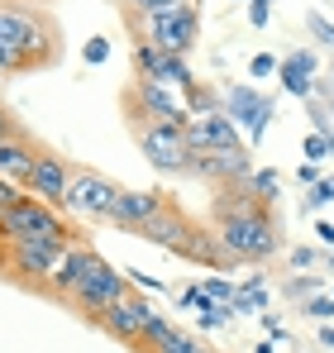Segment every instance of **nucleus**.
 Segmentation results:
<instances>
[{
	"label": "nucleus",
	"instance_id": "nucleus-1",
	"mask_svg": "<svg viewBox=\"0 0 334 353\" xmlns=\"http://www.w3.org/2000/svg\"><path fill=\"white\" fill-rule=\"evenodd\" d=\"M57 53H62V29L53 14L24 0H0V77L53 67Z\"/></svg>",
	"mask_w": 334,
	"mask_h": 353
},
{
	"label": "nucleus",
	"instance_id": "nucleus-2",
	"mask_svg": "<svg viewBox=\"0 0 334 353\" xmlns=\"http://www.w3.org/2000/svg\"><path fill=\"white\" fill-rule=\"evenodd\" d=\"M210 230L234 263H268L282 248V220L273 205H248V210L220 215V220H210Z\"/></svg>",
	"mask_w": 334,
	"mask_h": 353
},
{
	"label": "nucleus",
	"instance_id": "nucleus-3",
	"mask_svg": "<svg viewBox=\"0 0 334 353\" xmlns=\"http://www.w3.org/2000/svg\"><path fill=\"white\" fill-rule=\"evenodd\" d=\"M43 239L72 243V225H67V215L57 205H48V201H39V196L24 191V201L0 220V243H43Z\"/></svg>",
	"mask_w": 334,
	"mask_h": 353
},
{
	"label": "nucleus",
	"instance_id": "nucleus-4",
	"mask_svg": "<svg viewBox=\"0 0 334 353\" xmlns=\"http://www.w3.org/2000/svg\"><path fill=\"white\" fill-rule=\"evenodd\" d=\"M139 34H144L153 48L172 53V58H186V53L196 48V34H201V10H196L191 0H181V5H172V10L148 14V19L139 24Z\"/></svg>",
	"mask_w": 334,
	"mask_h": 353
},
{
	"label": "nucleus",
	"instance_id": "nucleus-5",
	"mask_svg": "<svg viewBox=\"0 0 334 353\" xmlns=\"http://www.w3.org/2000/svg\"><path fill=\"white\" fill-rule=\"evenodd\" d=\"M134 129V143L144 148V158H148V168H158V172H191V143H186V134L177 129V124H158V119H134L129 124Z\"/></svg>",
	"mask_w": 334,
	"mask_h": 353
},
{
	"label": "nucleus",
	"instance_id": "nucleus-6",
	"mask_svg": "<svg viewBox=\"0 0 334 353\" xmlns=\"http://www.w3.org/2000/svg\"><path fill=\"white\" fill-rule=\"evenodd\" d=\"M134 287H129V277H124V268H110L106 258H96L91 263V272L81 277V287H77V296H72V305L86 315V320H101V310H110L119 296H129Z\"/></svg>",
	"mask_w": 334,
	"mask_h": 353
},
{
	"label": "nucleus",
	"instance_id": "nucleus-7",
	"mask_svg": "<svg viewBox=\"0 0 334 353\" xmlns=\"http://www.w3.org/2000/svg\"><path fill=\"white\" fill-rule=\"evenodd\" d=\"M119 191H124V186H115L110 176H101V172H72L67 205H62V210H72L77 220H110Z\"/></svg>",
	"mask_w": 334,
	"mask_h": 353
},
{
	"label": "nucleus",
	"instance_id": "nucleus-8",
	"mask_svg": "<svg viewBox=\"0 0 334 353\" xmlns=\"http://www.w3.org/2000/svg\"><path fill=\"white\" fill-rule=\"evenodd\" d=\"M224 115L244 129V143L253 148V143H263L268 124L277 119V101H273V96H263L258 86H234V91L224 96Z\"/></svg>",
	"mask_w": 334,
	"mask_h": 353
},
{
	"label": "nucleus",
	"instance_id": "nucleus-9",
	"mask_svg": "<svg viewBox=\"0 0 334 353\" xmlns=\"http://www.w3.org/2000/svg\"><path fill=\"white\" fill-rule=\"evenodd\" d=\"M62 248L67 243H53V239H43V243H5V272H14V282L43 287L48 272L57 268V258H62Z\"/></svg>",
	"mask_w": 334,
	"mask_h": 353
},
{
	"label": "nucleus",
	"instance_id": "nucleus-10",
	"mask_svg": "<svg viewBox=\"0 0 334 353\" xmlns=\"http://www.w3.org/2000/svg\"><path fill=\"white\" fill-rule=\"evenodd\" d=\"M134 72L163 81V86H172V91H181V101H186V91L196 86V77H191L186 58H172V53H163V48H153L144 34H139V43H134Z\"/></svg>",
	"mask_w": 334,
	"mask_h": 353
},
{
	"label": "nucleus",
	"instance_id": "nucleus-11",
	"mask_svg": "<svg viewBox=\"0 0 334 353\" xmlns=\"http://www.w3.org/2000/svg\"><path fill=\"white\" fill-rule=\"evenodd\" d=\"M148 315H153L148 296H144V292H129V296H119L110 310H101V320H96V325H101V330H106L110 339L129 344V349H139V334H144Z\"/></svg>",
	"mask_w": 334,
	"mask_h": 353
},
{
	"label": "nucleus",
	"instance_id": "nucleus-12",
	"mask_svg": "<svg viewBox=\"0 0 334 353\" xmlns=\"http://www.w3.org/2000/svg\"><path fill=\"white\" fill-rule=\"evenodd\" d=\"M72 172H77V168H72L67 158H57V153H43V148H39L34 168H29V176H24V191L62 210V205H67V186H72Z\"/></svg>",
	"mask_w": 334,
	"mask_h": 353
},
{
	"label": "nucleus",
	"instance_id": "nucleus-13",
	"mask_svg": "<svg viewBox=\"0 0 334 353\" xmlns=\"http://www.w3.org/2000/svg\"><path fill=\"white\" fill-rule=\"evenodd\" d=\"M96 258H101L96 248H86V243H77V239H72V243L62 248V258H57V268L48 272V282H43V292L53 296V301H67V305H72V296H77V287H81V277L91 272V263H96Z\"/></svg>",
	"mask_w": 334,
	"mask_h": 353
},
{
	"label": "nucleus",
	"instance_id": "nucleus-14",
	"mask_svg": "<svg viewBox=\"0 0 334 353\" xmlns=\"http://www.w3.org/2000/svg\"><path fill=\"white\" fill-rule=\"evenodd\" d=\"M191 172L206 176V181H244V176L253 172V148L248 143H234V148H206V153H196L191 158Z\"/></svg>",
	"mask_w": 334,
	"mask_h": 353
},
{
	"label": "nucleus",
	"instance_id": "nucleus-15",
	"mask_svg": "<svg viewBox=\"0 0 334 353\" xmlns=\"http://www.w3.org/2000/svg\"><path fill=\"white\" fill-rule=\"evenodd\" d=\"M181 134H186L191 153H206V148H234V143H244V129H239L234 119L224 115V110H210V115H191Z\"/></svg>",
	"mask_w": 334,
	"mask_h": 353
},
{
	"label": "nucleus",
	"instance_id": "nucleus-16",
	"mask_svg": "<svg viewBox=\"0 0 334 353\" xmlns=\"http://www.w3.org/2000/svg\"><path fill=\"white\" fill-rule=\"evenodd\" d=\"M139 234L148 239V243H158V248H172L177 258H186V248H191V234H196V225H191V220H186V215H181V210H177L172 201H167L163 215H158V220H148V225H144Z\"/></svg>",
	"mask_w": 334,
	"mask_h": 353
},
{
	"label": "nucleus",
	"instance_id": "nucleus-17",
	"mask_svg": "<svg viewBox=\"0 0 334 353\" xmlns=\"http://www.w3.org/2000/svg\"><path fill=\"white\" fill-rule=\"evenodd\" d=\"M167 205V196H158V191H119V201H115V215L110 225H119V230H144L148 220H158Z\"/></svg>",
	"mask_w": 334,
	"mask_h": 353
},
{
	"label": "nucleus",
	"instance_id": "nucleus-18",
	"mask_svg": "<svg viewBox=\"0 0 334 353\" xmlns=\"http://www.w3.org/2000/svg\"><path fill=\"white\" fill-rule=\"evenodd\" d=\"M282 86H286V96H296V101H311V91H315V53L311 48H296V53H286L277 67Z\"/></svg>",
	"mask_w": 334,
	"mask_h": 353
},
{
	"label": "nucleus",
	"instance_id": "nucleus-19",
	"mask_svg": "<svg viewBox=\"0 0 334 353\" xmlns=\"http://www.w3.org/2000/svg\"><path fill=\"white\" fill-rule=\"evenodd\" d=\"M34 158H39V148H34L24 134H19V139H5V143H0V176L24 186V176H29V168H34Z\"/></svg>",
	"mask_w": 334,
	"mask_h": 353
},
{
	"label": "nucleus",
	"instance_id": "nucleus-20",
	"mask_svg": "<svg viewBox=\"0 0 334 353\" xmlns=\"http://www.w3.org/2000/svg\"><path fill=\"white\" fill-rule=\"evenodd\" d=\"M186 258H191V263H201V268H215V272H224V268H239V263L224 253V243L215 239V230H206V225H196Z\"/></svg>",
	"mask_w": 334,
	"mask_h": 353
},
{
	"label": "nucleus",
	"instance_id": "nucleus-21",
	"mask_svg": "<svg viewBox=\"0 0 334 353\" xmlns=\"http://www.w3.org/2000/svg\"><path fill=\"white\" fill-rule=\"evenodd\" d=\"M148 353H206V344H201L191 330L172 325V330H167V334H163V339H158V344H153Z\"/></svg>",
	"mask_w": 334,
	"mask_h": 353
},
{
	"label": "nucleus",
	"instance_id": "nucleus-22",
	"mask_svg": "<svg viewBox=\"0 0 334 353\" xmlns=\"http://www.w3.org/2000/svg\"><path fill=\"white\" fill-rule=\"evenodd\" d=\"M244 181H248V191H253L258 201H268V205L277 201V191H282V176L273 172V168H253V172L244 176Z\"/></svg>",
	"mask_w": 334,
	"mask_h": 353
},
{
	"label": "nucleus",
	"instance_id": "nucleus-23",
	"mask_svg": "<svg viewBox=\"0 0 334 353\" xmlns=\"http://www.w3.org/2000/svg\"><path fill=\"white\" fill-rule=\"evenodd\" d=\"M172 5H181V0H124V10H129V24L139 29L148 14H158V10H172Z\"/></svg>",
	"mask_w": 334,
	"mask_h": 353
},
{
	"label": "nucleus",
	"instance_id": "nucleus-24",
	"mask_svg": "<svg viewBox=\"0 0 334 353\" xmlns=\"http://www.w3.org/2000/svg\"><path fill=\"white\" fill-rule=\"evenodd\" d=\"M181 305L196 310V315H215V310H220V301L206 292V287H186V292H181Z\"/></svg>",
	"mask_w": 334,
	"mask_h": 353
},
{
	"label": "nucleus",
	"instance_id": "nucleus-25",
	"mask_svg": "<svg viewBox=\"0 0 334 353\" xmlns=\"http://www.w3.org/2000/svg\"><path fill=\"white\" fill-rule=\"evenodd\" d=\"M167 330H172V320L153 310V315H148V325H144V334H139V353H148V349H153V344L167 334Z\"/></svg>",
	"mask_w": 334,
	"mask_h": 353
},
{
	"label": "nucleus",
	"instance_id": "nucleus-26",
	"mask_svg": "<svg viewBox=\"0 0 334 353\" xmlns=\"http://www.w3.org/2000/svg\"><path fill=\"white\" fill-rule=\"evenodd\" d=\"M306 29H311V39H315L320 48H334V24L320 14V10H311V14H306Z\"/></svg>",
	"mask_w": 334,
	"mask_h": 353
},
{
	"label": "nucleus",
	"instance_id": "nucleus-27",
	"mask_svg": "<svg viewBox=\"0 0 334 353\" xmlns=\"http://www.w3.org/2000/svg\"><path fill=\"white\" fill-rule=\"evenodd\" d=\"M301 153H306V163H325V158H334V153H330V139H325V134H315V129L301 139Z\"/></svg>",
	"mask_w": 334,
	"mask_h": 353
},
{
	"label": "nucleus",
	"instance_id": "nucleus-28",
	"mask_svg": "<svg viewBox=\"0 0 334 353\" xmlns=\"http://www.w3.org/2000/svg\"><path fill=\"white\" fill-rule=\"evenodd\" d=\"M277 67L282 62L273 58V53H253V58H248V77H253V81H268V77H277Z\"/></svg>",
	"mask_w": 334,
	"mask_h": 353
},
{
	"label": "nucleus",
	"instance_id": "nucleus-29",
	"mask_svg": "<svg viewBox=\"0 0 334 353\" xmlns=\"http://www.w3.org/2000/svg\"><path fill=\"white\" fill-rule=\"evenodd\" d=\"M19 201H24V186H19V181H5V176H0V220H5V215H10V210H14Z\"/></svg>",
	"mask_w": 334,
	"mask_h": 353
},
{
	"label": "nucleus",
	"instance_id": "nucleus-30",
	"mask_svg": "<svg viewBox=\"0 0 334 353\" xmlns=\"http://www.w3.org/2000/svg\"><path fill=\"white\" fill-rule=\"evenodd\" d=\"M124 277H129V287H134V292H158V296L167 292L163 277H148V272H139V268H124Z\"/></svg>",
	"mask_w": 334,
	"mask_h": 353
},
{
	"label": "nucleus",
	"instance_id": "nucleus-31",
	"mask_svg": "<svg viewBox=\"0 0 334 353\" xmlns=\"http://www.w3.org/2000/svg\"><path fill=\"white\" fill-rule=\"evenodd\" d=\"M330 201H334V176H320V181L311 186V201H306V205H311V210H325Z\"/></svg>",
	"mask_w": 334,
	"mask_h": 353
},
{
	"label": "nucleus",
	"instance_id": "nucleus-32",
	"mask_svg": "<svg viewBox=\"0 0 334 353\" xmlns=\"http://www.w3.org/2000/svg\"><path fill=\"white\" fill-rule=\"evenodd\" d=\"M282 292H286V296H301V301H311V296H320V277H291Z\"/></svg>",
	"mask_w": 334,
	"mask_h": 353
},
{
	"label": "nucleus",
	"instance_id": "nucleus-33",
	"mask_svg": "<svg viewBox=\"0 0 334 353\" xmlns=\"http://www.w3.org/2000/svg\"><path fill=\"white\" fill-rule=\"evenodd\" d=\"M81 58L91 62V67H101V62L110 58V39H101V34H96V39H86V48H81Z\"/></svg>",
	"mask_w": 334,
	"mask_h": 353
},
{
	"label": "nucleus",
	"instance_id": "nucleus-34",
	"mask_svg": "<svg viewBox=\"0 0 334 353\" xmlns=\"http://www.w3.org/2000/svg\"><path fill=\"white\" fill-rule=\"evenodd\" d=\"M201 287H206V292L215 296V301H220V305H229V301H234V296H239V287H234V282H229V277H210V282H201Z\"/></svg>",
	"mask_w": 334,
	"mask_h": 353
},
{
	"label": "nucleus",
	"instance_id": "nucleus-35",
	"mask_svg": "<svg viewBox=\"0 0 334 353\" xmlns=\"http://www.w3.org/2000/svg\"><path fill=\"white\" fill-rule=\"evenodd\" d=\"M306 315H311V320H320V325L334 320V296H311V301H306Z\"/></svg>",
	"mask_w": 334,
	"mask_h": 353
},
{
	"label": "nucleus",
	"instance_id": "nucleus-36",
	"mask_svg": "<svg viewBox=\"0 0 334 353\" xmlns=\"http://www.w3.org/2000/svg\"><path fill=\"white\" fill-rule=\"evenodd\" d=\"M286 258H291V268H296V272H306V268H315V263H320V253H315L311 243H296Z\"/></svg>",
	"mask_w": 334,
	"mask_h": 353
},
{
	"label": "nucleus",
	"instance_id": "nucleus-37",
	"mask_svg": "<svg viewBox=\"0 0 334 353\" xmlns=\"http://www.w3.org/2000/svg\"><path fill=\"white\" fill-rule=\"evenodd\" d=\"M268 19H273V0H248V24L268 29Z\"/></svg>",
	"mask_w": 334,
	"mask_h": 353
},
{
	"label": "nucleus",
	"instance_id": "nucleus-38",
	"mask_svg": "<svg viewBox=\"0 0 334 353\" xmlns=\"http://www.w3.org/2000/svg\"><path fill=\"white\" fill-rule=\"evenodd\" d=\"M5 139H19V124H14V115L0 105V143H5Z\"/></svg>",
	"mask_w": 334,
	"mask_h": 353
},
{
	"label": "nucleus",
	"instance_id": "nucleus-39",
	"mask_svg": "<svg viewBox=\"0 0 334 353\" xmlns=\"http://www.w3.org/2000/svg\"><path fill=\"white\" fill-rule=\"evenodd\" d=\"M296 176H301V181H306V186H315V181H320V163H301V168H296Z\"/></svg>",
	"mask_w": 334,
	"mask_h": 353
},
{
	"label": "nucleus",
	"instance_id": "nucleus-40",
	"mask_svg": "<svg viewBox=\"0 0 334 353\" xmlns=\"http://www.w3.org/2000/svg\"><path fill=\"white\" fill-rule=\"evenodd\" d=\"M315 239H320L325 248H334V225L330 220H315Z\"/></svg>",
	"mask_w": 334,
	"mask_h": 353
},
{
	"label": "nucleus",
	"instance_id": "nucleus-41",
	"mask_svg": "<svg viewBox=\"0 0 334 353\" xmlns=\"http://www.w3.org/2000/svg\"><path fill=\"white\" fill-rule=\"evenodd\" d=\"M263 330H268V339L277 344V339H286V330H282V320H273V315H263Z\"/></svg>",
	"mask_w": 334,
	"mask_h": 353
},
{
	"label": "nucleus",
	"instance_id": "nucleus-42",
	"mask_svg": "<svg viewBox=\"0 0 334 353\" xmlns=\"http://www.w3.org/2000/svg\"><path fill=\"white\" fill-rule=\"evenodd\" d=\"M320 344H325V349H334V325H325V330H320Z\"/></svg>",
	"mask_w": 334,
	"mask_h": 353
},
{
	"label": "nucleus",
	"instance_id": "nucleus-43",
	"mask_svg": "<svg viewBox=\"0 0 334 353\" xmlns=\"http://www.w3.org/2000/svg\"><path fill=\"white\" fill-rule=\"evenodd\" d=\"M253 353H273V339H263V344H258V349H253Z\"/></svg>",
	"mask_w": 334,
	"mask_h": 353
},
{
	"label": "nucleus",
	"instance_id": "nucleus-44",
	"mask_svg": "<svg viewBox=\"0 0 334 353\" xmlns=\"http://www.w3.org/2000/svg\"><path fill=\"white\" fill-rule=\"evenodd\" d=\"M325 263H330V272H334V248H330V258H325Z\"/></svg>",
	"mask_w": 334,
	"mask_h": 353
},
{
	"label": "nucleus",
	"instance_id": "nucleus-45",
	"mask_svg": "<svg viewBox=\"0 0 334 353\" xmlns=\"http://www.w3.org/2000/svg\"><path fill=\"white\" fill-rule=\"evenodd\" d=\"M206 353H220V349H206Z\"/></svg>",
	"mask_w": 334,
	"mask_h": 353
},
{
	"label": "nucleus",
	"instance_id": "nucleus-46",
	"mask_svg": "<svg viewBox=\"0 0 334 353\" xmlns=\"http://www.w3.org/2000/svg\"><path fill=\"white\" fill-rule=\"evenodd\" d=\"M330 72H334V58H330Z\"/></svg>",
	"mask_w": 334,
	"mask_h": 353
},
{
	"label": "nucleus",
	"instance_id": "nucleus-47",
	"mask_svg": "<svg viewBox=\"0 0 334 353\" xmlns=\"http://www.w3.org/2000/svg\"><path fill=\"white\" fill-rule=\"evenodd\" d=\"M330 296H334V287H330Z\"/></svg>",
	"mask_w": 334,
	"mask_h": 353
}]
</instances>
